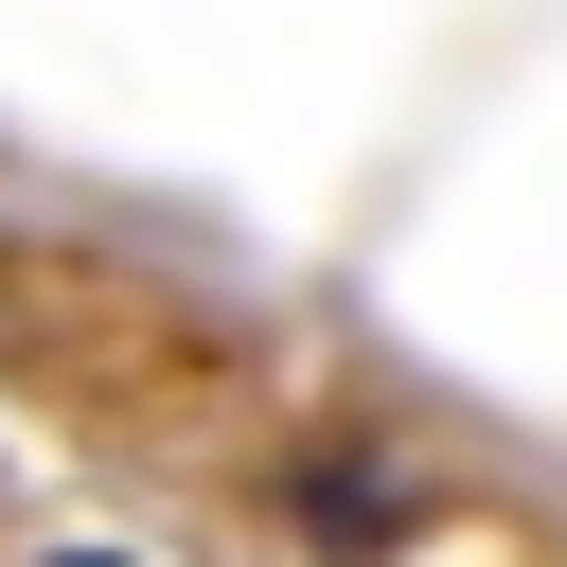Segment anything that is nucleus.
<instances>
[{"mask_svg":"<svg viewBox=\"0 0 567 567\" xmlns=\"http://www.w3.org/2000/svg\"><path fill=\"white\" fill-rule=\"evenodd\" d=\"M35 567H142V549H35Z\"/></svg>","mask_w":567,"mask_h":567,"instance_id":"obj_1","label":"nucleus"}]
</instances>
